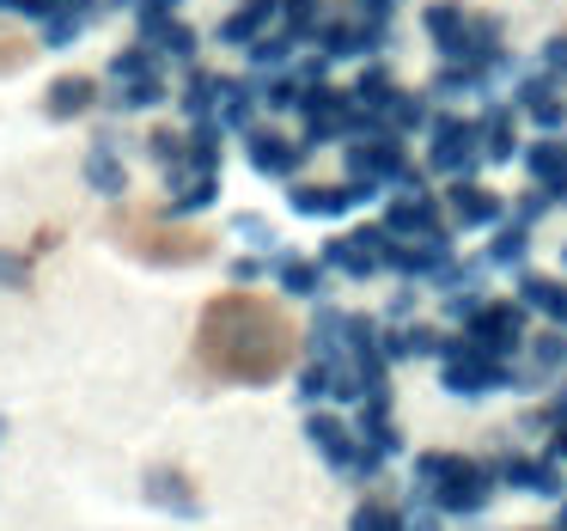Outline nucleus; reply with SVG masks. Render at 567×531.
Here are the masks:
<instances>
[{"mask_svg":"<svg viewBox=\"0 0 567 531\" xmlns=\"http://www.w3.org/2000/svg\"><path fill=\"white\" fill-rule=\"evenodd\" d=\"M92 104H104V92H99L92 74H62V80H50V92H43V116H50V123H74V116H86Z\"/></svg>","mask_w":567,"mask_h":531,"instance_id":"15","label":"nucleus"},{"mask_svg":"<svg viewBox=\"0 0 567 531\" xmlns=\"http://www.w3.org/2000/svg\"><path fill=\"white\" fill-rule=\"evenodd\" d=\"M0 13H13V19H43V13H50V0H0Z\"/></svg>","mask_w":567,"mask_h":531,"instance_id":"32","label":"nucleus"},{"mask_svg":"<svg viewBox=\"0 0 567 531\" xmlns=\"http://www.w3.org/2000/svg\"><path fill=\"white\" fill-rule=\"evenodd\" d=\"M147 43L165 55V62H177V68H196V55H202V31L189 25L184 13H177V19H165L159 31H147Z\"/></svg>","mask_w":567,"mask_h":531,"instance_id":"21","label":"nucleus"},{"mask_svg":"<svg viewBox=\"0 0 567 531\" xmlns=\"http://www.w3.org/2000/svg\"><path fill=\"white\" fill-rule=\"evenodd\" d=\"M245 160H250V172H262V177H281V184H293L299 172H306V160H311V147H306V135H281V129H245Z\"/></svg>","mask_w":567,"mask_h":531,"instance_id":"6","label":"nucleus"},{"mask_svg":"<svg viewBox=\"0 0 567 531\" xmlns=\"http://www.w3.org/2000/svg\"><path fill=\"white\" fill-rule=\"evenodd\" d=\"M269 275H275V287H281L287 299H323V282H330L323 257H299V251H275Z\"/></svg>","mask_w":567,"mask_h":531,"instance_id":"14","label":"nucleus"},{"mask_svg":"<svg viewBox=\"0 0 567 531\" xmlns=\"http://www.w3.org/2000/svg\"><path fill=\"white\" fill-rule=\"evenodd\" d=\"M464 336L476 348H488V355H513V348L525 343V306H518V299H482L464 318Z\"/></svg>","mask_w":567,"mask_h":531,"instance_id":"7","label":"nucleus"},{"mask_svg":"<svg viewBox=\"0 0 567 531\" xmlns=\"http://www.w3.org/2000/svg\"><path fill=\"white\" fill-rule=\"evenodd\" d=\"M220 92H226V74H214V68L196 62L184 74V86L172 92V104H177V116H184V123H202V116L220 111Z\"/></svg>","mask_w":567,"mask_h":531,"instance_id":"16","label":"nucleus"},{"mask_svg":"<svg viewBox=\"0 0 567 531\" xmlns=\"http://www.w3.org/2000/svg\"><path fill=\"white\" fill-rule=\"evenodd\" d=\"M287 202H293V214H306V221H342L360 202H372V190L354 184V177H342V184H306V177H293V184H287Z\"/></svg>","mask_w":567,"mask_h":531,"instance_id":"10","label":"nucleus"},{"mask_svg":"<svg viewBox=\"0 0 567 531\" xmlns=\"http://www.w3.org/2000/svg\"><path fill=\"white\" fill-rule=\"evenodd\" d=\"M141 494H147V507L177 513V519L202 513V489H196V477H189L184 464H147L141 470Z\"/></svg>","mask_w":567,"mask_h":531,"instance_id":"11","label":"nucleus"},{"mask_svg":"<svg viewBox=\"0 0 567 531\" xmlns=\"http://www.w3.org/2000/svg\"><path fill=\"white\" fill-rule=\"evenodd\" d=\"M7 433H13V421H7V416H0V446H7Z\"/></svg>","mask_w":567,"mask_h":531,"instance_id":"33","label":"nucleus"},{"mask_svg":"<svg viewBox=\"0 0 567 531\" xmlns=\"http://www.w3.org/2000/svg\"><path fill=\"white\" fill-rule=\"evenodd\" d=\"M262 275H269V257H233V282H238V287L262 282Z\"/></svg>","mask_w":567,"mask_h":531,"instance_id":"31","label":"nucleus"},{"mask_svg":"<svg viewBox=\"0 0 567 531\" xmlns=\"http://www.w3.org/2000/svg\"><path fill=\"white\" fill-rule=\"evenodd\" d=\"M421 172L427 177H476L482 172V123L476 111H464V104H440L427 123V135H421Z\"/></svg>","mask_w":567,"mask_h":531,"instance_id":"1","label":"nucleus"},{"mask_svg":"<svg viewBox=\"0 0 567 531\" xmlns=\"http://www.w3.org/2000/svg\"><path fill=\"white\" fill-rule=\"evenodd\" d=\"M31 282H38V257L0 245V287H7V294H31Z\"/></svg>","mask_w":567,"mask_h":531,"instance_id":"25","label":"nucleus"},{"mask_svg":"<svg viewBox=\"0 0 567 531\" xmlns=\"http://www.w3.org/2000/svg\"><path fill=\"white\" fill-rule=\"evenodd\" d=\"M275 19H281V7H275V0H238L233 13H226L220 25H214V38H220L226 50L245 55L250 43L262 38V31H275Z\"/></svg>","mask_w":567,"mask_h":531,"instance_id":"13","label":"nucleus"},{"mask_svg":"<svg viewBox=\"0 0 567 531\" xmlns=\"http://www.w3.org/2000/svg\"><path fill=\"white\" fill-rule=\"evenodd\" d=\"M86 25H92L86 7H55V13L38 19V38H43V50H68V43L86 38Z\"/></svg>","mask_w":567,"mask_h":531,"instance_id":"24","label":"nucleus"},{"mask_svg":"<svg viewBox=\"0 0 567 531\" xmlns=\"http://www.w3.org/2000/svg\"><path fill=\"white\" fill-rule=\"evenodd\" d=\"M342 172L354 184H367L372 196H391V190L415 184V160H409V141L391 129H360L354 141H342Z\"/></svg>","mask_w":567,"mask_h":531,"instance_id":"2","label":"nucleus"},{"mask_svg":"<svg viewBox=\"0 0 567 531\" xmlns=\"http://www.w3.org/2000/svg\"><path fill=\"white\" fill-rule=\"evenodd\" d=\"M506 99H513V111L525 116V129H537V135H561L567 129V86H555L543 68H525Z\"/></svg>","mask_w":567,"mask_h":531,"instance_id":"5","label":"nucleus"},{"mask_svg":"<svg viewBox=\"0 0 567 531\" xmlns=\"http://www.w3.org/2000/svg\"><path fill=\"white\" fill-rule=\"evenodd\" d=\"M445 221L457 233H482V226H501L506 221V196L488 190L482 177H452L445 184Z\"/></svg>","mask_w":567,"mask_h":531,"instance_id":"9","label":"nucleus"},{"mask_svg":"<svg viewBox=\"0 0 567 531\" xmlns=\"http://www.w3.org/2000/svg\"><path fill=\"white\" fill-rule=\"evenodd\" d=\"M561 263H567V251H561Z\"/></svg>","mask_w":567,"mask_h":531,"instance_id":"34","label":"nucleus"},{"mask_svg":"<svg viewBox=\"0 0 567 531\" xmlns=\"http://www.w3.org/2000/svg\"><path fill=\"white\" fill-rule=\"evenodd\" d=\"M293 116H299V135H306V147H336V141H354L360 129H367L354 92H348V86H330V80L306 86V99H299Z\"/></svg>","mask_w":567,"mask_h":531,"instance_id":"3","label":"nucleus"},{"mask_svg":"<svg viewBox=\"0 0 567 531\" xmlns=\"http://www.w3.org/2000/svg\"><path fill=\"white\" fill-rule=\"evenodd\" d=\"M530 68H543V74L555 80V86H567V31H549L543 38V50H537V62Z\"/></svg>","mask_w":567,"mask_h":531,"instance_id":"27","label":"nucleus"},{"mask_svg":"<svg viewBox=\"0 0 567 531\" xmlns=\"http://www.w3.org/2000/svg\"><path fill=\"white\" fill-rule=\"evenodd\" d=\"M464 25H470L464 0H427V7H421V31H427L433 55H452L457 38H464Z\"/></svg>","mask_w":567,"mask_h":531,"instance_id":"18","label":"nucleus"},{"mask_svg":"<svg viewBox=\"0 0 567 531\" xmlns=\"http://www.w3.org/2000/svg\"><path fill=\"white\" fill-rule=\"evenodd\" d=\"M147 160L159 165V172H172V165H184V129H147Z\"/></svg>","mask_w":567,"mask_h":531,"instance_id":"26","label":"nucleus"},{"mask_svg":"<svg viewBox=\"0 0 567 531\" xmlns=\"http://www.w3.org/2000/svg\"><path fill=\"white\" fill-rule=\"evenodd\" d=\"M518 165L530 172V184H543L555 202H567V135H530Z\"/></svg>","mask_w":567,"mask_h":531,"instance_id":"12","label":"nucleus"},{"mask_svg":"<svg viewBox=\"0 0 567 531\" xmlns=\"http://www.w3.org/2000/svg\"><path fill=\"white\" fill-rule=\"evenodd\" d=\"M476 123H482V165L525 160V116L513 111V99H482Z\"/></svg>","mask_w":567,"mask_h":531,"instance_id":"8","label":"nucleus"},{"mask_svg":"<svg viewBox=\"0 0 567 531\" xmlns=\"http://www.w3.org/2000/svg\"><path fill=\"white\" fill-rule=\"evenodd\" d=\"M80 177H86V190H99L104 202H123L128 196V165H123V153H116L111 141H99V147L86 153Z\"/></svg>","mask_w":567,"mask_h":531,"instance_id":"19","label":"nucleus"},{"mask_svg":"<svg viewBox=\"0 0 567 531\" xmlns=\"http://www.w3.org/2000/svg\"><path fill=\"white\" fill-rule=\"evenodd\" d=\"M159 104H172V80L165 74L123 80V86L104 92V111H116V116H147V111H159Z\"/></svg>","mask_w":567,"mask_h":531,"instance_id":"17","label":"nucleus"},{"mask_svg":"<svg viewBox=\"0 0 567 531\" xmlns=\"http://www.w3.org/2000/svg\"><path fill=\"white\" fill-rule=\"evenodd\" d=\"M104 74H111V86H123V80H147V74H165V55L153 50L147 38H135L128 50L111 55V68H104Z\"/></svg>","mask_w":567,"mask_h":531,"instance_id":"22","label":"nucleus"},{"mask_svg":"<svg viewBox=\"0 0 567 531\" xmlns=\"http://www.w3.org/2000/svg\"><path fill=\"white\" fill-rule=\"evenodd\" d=\"M518 306L537 312V318L549 324H567V282H555V275H518Z\"/></svg>","mask_w":567,"mask_h":531,"instance_id":"20","label":"nucleus"},{"mask_svg":"<svg viewBox=\"0 0 567 531\" xmlns=\"http://www.w3.org/2000/svg\"><path fill=\"white\" fill-rule=\"evenodd\" d=\"M318 257H323V269H330V275L367 282V275H384V269H391V233H384V226H354V233L330 238Z\"/></svg>","mask_w":567,"mask_h":531,"instance_id":"4","label":"nucleus"},{"mask_svg":"<svg viewBox=\"0 0 567 531\" xmlns=\"http://www.w3.org/2000/svg\"><path fill=\"white\" fill-rule=\"evenodd\" d=\"M128 13H135V31L147 38V31H159L165 19H177V13H184V0H135Z\"/></svg>","mask_w":567,"mask_h":531,"instance_id":"28","label":"nucleus"},{"mask_svg":"<svg viewBox=\"0 0 567 531\" xmlns=\"http://www.w3.org/2000/svg\"><path fill=\"white\" fill-rule=\"evenodd\" d=\"M549 208H561V202H555V196H549V190H543V184H530V190H525V196H518V202H513V221H525V226H537V221H543V214H549Z\"/></svg>","mask_w":567,"mask_h":531,"instance_id":"29","label":"nucleus"},{"mask_svg":"<svg viewBox=\"0 0 567 531\" xmlns=\"http://www.w3.org/2000/svg\"><path fill=\"white\" fill-rule=\"evenodd\" d=\"M525 257H530V226L525 221H501L482 263H488V269H525Z\"/></svg>","mask_w":567,"mask_h":531,"instance_id":"23","label":"nucleus"},{"mask_svg":"<svg viewBox=\"0 0 567 531\" xmlns=\"http://www.w3.org/2000/svg\"><path fill=\"white\" fill-rule=\"evenodd\" d=\"M238 238H250V245L275 251V233H269V221H262V214H238Z\"/></svg>","mask_w":567,"mask_h":531,"instance_id":"30","label":"nucleus"}]
</instances>
